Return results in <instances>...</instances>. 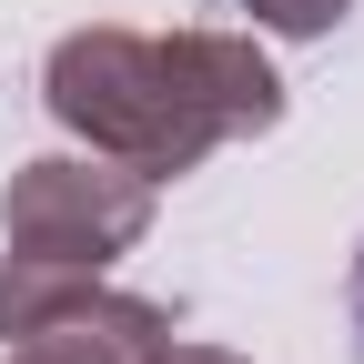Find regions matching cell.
I'll use <instances>...</instances> for the list:
<instances>
[{
    "mask_svg": "<svg viewBox=\"0 0 364 364\" xmlns=\"http://www.w3.org/2000/svg\"><path fill=\"white\" fill-rule=\"evenodd\" d=\"M41 102L102 162L142 172V182H172V172H203L243 132H273L284 122V81H273V61L243 31H122V21H91V31L51 41Z\"/></svg>",
    "mask_w": 364,
    "mask_h": 364,
    "instance_id": "cell-1",
    "label": "cell"
},
{
    "mask_svg": "<svg viewBox=\"0 0 364 364\" xmlns=\"http://www.w3.org/2000/svg\"><path fill=\"white\" fill-rule=\"evenodd\" d=\"M152 193L162 182L122 172L102 152H41V162H21L11 193H0V344L102 284V273L152 233Z\"/></svg>",
    "mask_w": 364,
    "mask_h": 364,
    "instance_id": "cell-2",
    "label": "cell"
},
{
    "mask_svg": "<svg viewBox=\"0 0 364 364\" xmlns=\"http://www.w3.org/2000/svg\"><path fill=\"white\" fill-rule=\"evenodd\" d=\"M172 354V314L142 294H71L61 314H41L31 334H11L0 364H162Z\"/></svg>",
    "mask_w": 364,
    "mask_h": 364,
    "instance_id": "cell-3",
    "label": "cell"
},
{
    "mask_svg": "<svg viewBox=\"0 0 364 364\" xmlns=\"http://www.w3.org/2000/svg\"><path fill=\"white\" fill-rule=\"evenodd\" d=\"M243 11H253L263 31H284V41H324V31L354 11V0H243Z\"/></svg>",
    "mask_w": 364,
    "mask_h": 364,
    "instance_id": "cell-4",
    "label": "cell"
},
{
    "mask_svg": "<svg viewBox=\"0 0 364 364\" xmlns=\"http://www.w3.org/2000/svg\"><path fill=\"white\" fill-rule=\"evenodd\" d=\"M162 364H243V354H223V344H172Z\"/></svg>",
    "mask_w": 364,
    "mask_h": 364,
    "instance_id": "cell-5",
    "label": "cell"
},
{
    "mask_svg": "<svg viewBox=\"0 0 364 364\" xmlns=\"http://www.w3.org/2000/svg\"><path fill=\"white\" fill-rule=\"evenodd\" d=\"M354 334H364V253H354Z\"/></svg>",
    "mask_w": 364,
    "mask_h": 364,
    "instance_id": "cell-6",
    "label": "cell"
}]
</instances>
